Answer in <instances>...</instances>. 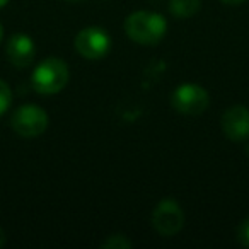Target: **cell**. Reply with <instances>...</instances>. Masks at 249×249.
<instances>
[{
  "label": "cell",
  "mask_w": 249,
  "mask_h": 249,
  "mask_svg": "<svg viewBox=\"0 0 249 249\" xmlns=\"http://www.w3.org/2000/svg\"><path fill=\"white\" fill-rule=\"evenodd\" d=\"M124 31L139 45H156L166 36L167 22L157 12L137 11L124 21Z\"/></svg>",
  "instance_id": "cell-1"
},
{
  "label": "cell",
  "mask_w": 249,
  "mask_h": 249,
  "mask_svg": "<svg viewBox=\"0 0 249 249\" xmlns=\"http://www.w3.org/2000/svg\"><path fill=\"white\" fill-rule=\"evenodd\" d=\"M70 79L69 67L63 60L50 56L35 69L31 77L33 89L39 94H56L65 89Z\"/></svg>",
  "instance_id": "cell-2"
},
{
  "label": "cell",
  "mask_w": 249,
  "mask_h": 249,
  "mask_svg": "<svg viewBox=\"0 0 249 249\" xmlns=\"http://www.w3.org/2000/svg\"><path fill=\"white\" fill-rule=\"evenodd\" d=\"M11 126L18 135L24 139H35L48 128V114L43 107L35 104H24L18 107L11 118Z\"/></svg>",
  "instance_id": "cell-3"
},
{
  "label": "cell",
  "mask_w": 249,
  "mask_h": 249,
  "mask_svg": "<svg viewBox=\"0 0 249 249\" xmlns=\"http://www.w3.org/2000/svg\"><path fill=\"white\" fill-rule=\"evenodd\" d=\"M171 104L178 113L186 116H198L208 107L210 96L198 84H181L171 96Z\"/></svg>",
  "instance_id": "cell-4"
},
{
  "label": "cell",
  "mask_w": 249,
  "mask_h": 249,
  "mask_svg": "<svg viewBox=\"0 0 249 249\" xmlns=\"http://www.w3.org/2000/svg\"><path fill=\"white\" fill-rule=\"evenodd\" d=\"M184 213L174 200H162L152 212V227L164 237H173L183 229Z\"/></svg>",
  "instance_id": "cell-5"
},
{
  "label": "cell",
  "mask_w": 249,
  "mask_h": 249,
  "mask_svg": "<svg viewBox=\"0 0 249 249\" xmlns=\"http://www.w3.org/2000/svg\"><path fill=\"white\" fill-rule=\"evenodd\" d=\"M75 48L80 56L87 60H99L109 52L111 38L103 28H86L77 35Z\"/></svg>",
  "instance_id": "cell-6"
},
{
  "label": "cell",
  "mask_w": 249,
  "mask_h": 249,
  "mask_svg": "<svg viewBox=\"0 0 249 249\" xmlns=\"http://www.w3.org/2000/svg\"><path fill=\"white\" fill-rule=\"evenodd\" d=\"M222 130L232 142H244L249 139V109L244 106H231L222 114Z\"/></svg>",
  "instance_id": "cell-7"
},
{
  "label": "cell",
  "mask_w": 249,
  "mask_h": 249,
  "mask_svg": "<svg viewBox=\"0 0 249 249\" xmlns=\"http://www.w3.org/2000/svg\"><path fill=\"white\" fill-rule=\"evenodd\" d=\"M36 55V46L29 36L26 35H14L7 43V58L12 65L24 69L29 67L35 60Z\"/></svg>",
  "instance_id": "cell-8"
},
{
  "label": "cell",
  "mask_w": 249,
  "mask_h": 249,
  "mask_svg": "<svg viewBox=\"0 0 249 249\" xmlns=\"http://www.w3.org/2000/svg\"><path fill=\"white\" fill-rule=\"evenodd\" d=\"M201 0H169V11L178 19H190L200 11Z\"/></svg>",
  "instance_id": "cell-9"
},
{
  "label": "cell",
  "mask_w": 249,
  "mask_h": 249,
  "mask_svg": "<svg viewBox=\"0 0 249 249\" xmlns=\"http://www.w3.org/2000/svg\"><path fill=\"white\" fill-rule=\"evenodd\" d=\"M132 246H133L132 241H128L126 235H121V234L109 235L106 241L101 242V248L104 249H130Z\"/></svg>",
  "instance_id": "cell-10"
},
{
  "label": "cell",
  "mask_w": 249,
  "mask_h": 249,
  "mask_svg": "<svg viewBox=\"0 0 249 249\" xmlns=\"http://www.w3.org/2000/svg\"><path fill=\"white\" fill-rule=\"evenodd\" d=\"M12 104V90L5 80L0 79V116L7 113V109Z\"/></svg>",
  "instance_id": "cell-11"
},
{
  "label": "cell",
  "mask_w": 249,
  "mask_h": 249,
  "mask_svg": "<svg viewBox=\"0 0 249 249\" xmlns=\"http://www.w3.org/2000/svg\"><path fill=\"white\" fill-rule=\"evenodd\" d=\"M237 241L241 242V246L249 248V217L239 224L237 227Z\"/></svg>",
  "instance_id": "cell-12"
},
{
  "label": "cell",
  "mask_w": 249,
  "mask_h": 249,
  "mask_svg": "<svg viewBox=\"0 0 249 249\" xmlns=\"http://www.w3.org/2000/svg\"><path fill=\"white\" fill-rule=\"evenodd\" d=\"M220 2H224L225 5H239L242 2H246V0H220Z\"/></svg>",
  "instance_id": "cell-13"
},
{
  "label": "cell",
  "mask_w": 249,
  "mask_h": 249,
  "mask_svg": "<svg viewBox=\"0 0 249 249\" xmlns=\"http://www.w3.org/2000/svg\"><path fill=\"white\" fill-rule=\"evenodd\" d=\"M5 239H7V237H5L4 229L0 227V248H4V246H5Z\"/></svg>",
  "instance_id": "cell-14"
},
{
  "label": "cell",
  "mask_w": 249,
  "mask_h": 249,
  "mask_svg": "<svg viewBox=\"0 0 249 249\" xmlns=\"http://www.w3.org/2000/svg\"><path fill=\"white\" fill-rule=\"evenodd\" d=\"M65 2H69V4H79V2H82V0H65Z\"/></svg>",
  "instance_id": "cell-15"
},
{
  "label": "cell",
  "mask_w": 249,
  "mask_h": 249,
  "mask_svg": "<svg viewBox=\"0 0 249 249\" xmlns=\"http://www.w3.org/2000/svg\"><path fill=\"white\" fill-rule=\"evenodd\" d=\"M7 2H9V0H0V9L4 7V5H7Z\"/></svg>",
  "instance_id": "cell-16"
},
{
  "label": "cell",
  "mask_w": 249,
  "mask_h": 249,
  "mask_svg": "<svg viewBox=\"0 0 249 249\" xmlns=\"http://www.w3.org/2000/svg\"><path fill=\"white\" fill-rule=\"evenodd\" d=\"M2 36H4V28H2V24H0V41H2Z\"/></svg>",
  "instance_id": "cell-17"
}]
</instances>
